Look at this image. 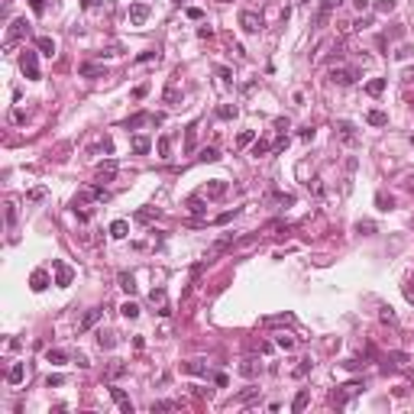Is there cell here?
Masks as SVG:
<instances>
[{
	"instance_id": "cell-1",
	"label": "cell",
	"mask_w": 414,
	"mask_h": 414,
	"mask_svg": "<svg viewBox=\"0 0 414 414\" xmlns=\"http://www.w3.org/2000/svg\"><path fill=\"white\" fill-rule=\"evenodd\" d=\"M20 68H23V75L29 81H39V52H32V49H26L23 55H20Z\"/></svg>"
},
{
	"instance_id": "cell-2",
	"label": "cell",
	"mask_w": 414,
	"mask_h": 414,
	"mask_svg": "<svg viewBox=\"0 0 414 414\" xmlns=\"http://www.w3.org/2000/svg\"><path fill=\"white\" fill-rule=\"evenodd\" d=\"M26 36H29V20H26V16H16L13 23H10V29H7V49L13 46V42L26 39Z\"/></svg>"
},
{
	"instance_id": "cell-3",
	"label": "cell",
	"mask_w": 414,
	"mask_h": 414,
	"mask_svg": "<svg viewBox=\"0 0 414 414\" xmlns=\"http://www.w3.org/2000/svg\"><path fill=\"white\" fill-rule=\"evenodd\" d=\"M340 3H343V0H321V3H317V13H314V26L321 29V26L327 23L330 16L340 10Z\"/></svg>"
},
{
	"instance_id": "cell-4",
	"label": "cell",
	"mask_w": 414,
	"mask_h": 414,
	"mask_svg": "<svg viewBox=\"0 0 414 414\" xmlns=\"http://www.w3.org/2000/svg\"><path fill=\"white\" fill-rule=\"evenodd\" d=\"M52 269H55V285H58V288H68L71 278H75V269L65 266L62 259H52Z\"/></svg>"
},
{
	"instance_id": "cell-5",
	"label": "cell",
	"mask_w": 414,
	"mask_h": 414,
	"mask_svg": "<svg viewBox=\"0 0 414 414\" xmlns=\"http://www.w3.org/2000/svg\"><path fill=\"white\" fill-rule=\"evenodd\" d=\"M359 391H362V382H346V385H340V391H333V405L343 408L346 401H350L353 395H359Z\"/></svg>"
},
{
	"instance_id": "cell-6",
	"label": "cell",
	"mask_w": 414,
	"mask_h": 414,
	"mask_svg": "<svg viewBox=\"0 0 414 414\" xmlns=\"http://www.w3.org/2000/svg\"><path fill=\"white\" fill-rule=\"evenodd\" d=\"M162 113H146V110H142V113H133V117L130 120H123V130H136V126H142V123H162Z\"/></svg>"
},
{
	"instance_id": "cell-7",
	"label": "cell",
	"mask_w": 414,
	"mask_h": 414,
	"mask_svg": "<svg viewBox=\"0 0 414 414\" xmlns=\"http://www.w3.org/2000/svg\"><path fill=\"white\" fill-rule=\"evenodd\" d=\"M149 16H152V7H149V3H130V23L133 26H146Z\"/></svg>"
},
{
	"instance_id": "cell-8",
	"label": "cell",
	"mask_w": 414,
	"mask_h": 414,
	"mask_svg": "<svg viewBox=\"0 0 414 414\" xmlns=\"http://www.w3.org/2000/svg\"><path fill=\"white\" fill-rule=\"evenodd\" d=\"M240 26H243V32H259V29H262V16L252 13V10H243V13H240Z\"/></svg>"
},
{
	"instance_id": "cell-9",
	"label": "cell",
	"mask_w": 414,
	"mask_h": 414,
	"mask_svg": "<svg viewBox=\"0 0 414 414\" xmlns=\"http://www.w3.org/2000/svg\"><path fill=\"white\" fill-rule=\"evenodd\" d=\"M356 78H359V71H356V68H333V71H330V81H333V84H353V81H356Z\"/></svg>"
},
{
	"instance_id": "cell-10",
	"label": "cell",
	"mask_w": 414,
	"mask_h": 414,
	"mask_svg": "<svg viewBox=\"0 0 414 414\" xmlns=\"http://www.w3.org/2000/svg\"><path fill=\"white\" fill-rule=\"evenodd\" d=\"M110 398L120 405V411L123 414H133V401H130V395H126L123 388H117V385H110Z\"/></svg>"
},
{
	"instance_id": "cell-11",
	"label": "cell",
	"mask_w": 414,
	"mask_h": 414,
	"mask_svg": "<svg viewBox=\"0 0 414 414\" xmlns=\"http://www.w3.org/2000/svg\"><path fill=\"white\" fill-rule=\"evenodd\" d=\"M336 133H340V139H343V142H353V146L359 142V136H356V126H353L350 120H340V123H336Z\"/></svg>"
},
{
	"instance_id": "cell-12",
	"label": "cell",
	"mask_w": 414,
	"mask_h": 414,
	"mask_svg": "<svg viewBox=\"0 0 414 414\" xmlns=\"http://www.w3.org/2000/svg\"><path fill=\"white\" fill-rule=\"evenodd\" d=\"M101 317H104V307H91V311H87L84 317H81V324H78V333H84V330H91L94 324L101 321Z\"/></svg>"
},
{
	"instance_id": "cell-13",
	"label": "cell",
	"mask_w": 414,
	"mask_h": 414,
	"mask_svg": "<svg viewBox=\"0 0 414 414\" xmlns=\"http://www.w3.org/2000/svg\"><path fill=\"white\" fill-rule=\"evenodd\" d=\"M29 288L32 291H46L49 288V272L46 269H36V272L29 275Z\"/></svg>"
},
{
	"instance_id": "cell-14",
	"label": "cell",
	"mask_w": 414,
	"mask_h": 414,
	"mask_svg": "<svg viewBox=\"0 0 414 414\" xmlns=\"http://www.w3.org/2000/svg\"><path fill=\"white\" fill-rule=\"evenodd\" d=\"M223 194H227V181L223 178H214L211 185L204 188V197H207V201H211V197H223Z\"/></svg>"
},
{
	"instance_id": "cell-15",
	"label": "cell",
	"mask_w": 414,
	"mask_h": 414,
	"mask_svg": "<svg viewBox=\"0 0 414 414\" xmlns=\"http://www.w3.org/2000/svg\"><path fill=\"white\" fill-rule=\"evenodd\" d=\"M185 207H188L191 214H194V217H204V214H207V204H204V194L188 197V201H185Z\"/></svg>"
},
{
	"instance_id": "cell-16",
	"label": "cell",
	"mask_w": 414,
	"mask_h": 414,
	"mask_svg": "<svg viewBox=\"0 0 414 414\" xmlns=\"http://www.w3.org/2000/svg\"><path fill=\"white\" fill-rule=\"evenodd\" d=\"M113 175H117V159H107V162L97 165V178L101 181H110Z\"/></svg>"
},
{
	"instance_id": "cell-17",
	"label": "cell",
	"mask_w": 414,
	"mask_h": 414,
	"mask_svg": "<svg viewBox=\"0 0 414 414\" xmlns=\"http://www.w3.org/2000/svg\"><path fill=\"white\" fill-rule=\"evenodd\" d=\"M181 372H188V375H207V362L188 359V362H181Z\"/></svg>"
},
{
	"instance_id": "cell-18",
	"label": "cell",
	"mask_w": 414,
	"mask_h": 414,
	"mask_svg": "<svg viewBox=\"0 0 414 414\" xmlns=\"http://www.w3.org/2000/svg\"><path fill=\"white\" fill-rule=\"evenodd\" d=\"M259 369H262V366H259V359H256V356H246V359L240 362V372L246 375V379H252V375H259Z\"/></svg>"
},
{
	"instance_id": "cell-19",
	"label": "cell",
	"mask_w": 414,
	"mask_h": 414,
	"mask_svg": "<svg viewBox=\"0 0 414 414\" xmlns=\"http://www.w3.org/2000/svg\"><path fill=\"white\" fill-rule=\"evenodd\" d=\"M78 71L84 75V78H101V75H107V68H104V65H94V62H84Z\"/></svg>"
},
{
	"instance_id": "cell-20",
	"label": "cell",
	"mask_w": 414,
	"mask_h": 414,
	"mask_svg": "<svg viewBox=\"0 0 414 414\" xmlns=\"http://www.w3.org/2000/svg\"><path fill=\"white\" fill-rule=\"evenodd\" d=\"M130 149H133L136 156H146L149 149H152V142H149V136H133V142H130Z\"/></svg>"
},
{
	"instance_id": "cell-21",
	"label": "cell",
	"mask_w": 414,
	"mask_h": 414,
	"mask_svg": "<svg viewBox=\"0 0 414 414\" xmlns=\"http://www.w3.org/2000/svg\"><path fill=\"white\" fill-rule=\"evenodd\" d=\"M117 281H120V288H123L126 295H136V278H133L130 272H120V275H117Z\"/></svg>"
},
{
	"instance_id": "cell-22",
	"label": "cell",
	"mask_w": 414,
	"mask_h": 414,
	"mask_svg": "<svg viewBox=\"0 0 414 414\" xmlns=\"http://www.w3.org/2000/svg\"><path fill=\"white\" fill-rule=\"evenodd\" d=\"M126 233H130V223H126V220H113V223H110V236H113V240H123Z\"/></svg>"
},
{
	"instance_id": "cell-23",
	"label": "cell",
	"mask_w": 414,
	"mask_h": 414,
	"mask_svg": "<svg viewBox=\"0 0 414 414\" xmlns=\"http://www.w3.org/2000/svg\"><path fill=\"white\" fill-rule=\"evenodd\" d=\"M366 123L369 126H385V123H388V113H382V110H369V113H366Z\"/></svg>"
},
{
	"instance_id": "cell-24",
	"label": "cell",
	"mask_w": 414,
	"mask_h": 414,
	"mask_svg": "<svg viewBox=\"0 0 414 414\" xmlns=\"http://www.w3.org/2000/svg\"><path fill=\"white\" fill-rule=\"evenodd\" d=\"M23 375H26L23 362H16V366H10V372H7V382H10V385H20V382H23Z\"/></svg>"
},
{
	"instance_id": "cell-25",
	"label": "cell",
	"mask_w": 414,
	"mask_h": 414,
	"mask_svg": "<svg viewBox=\"0 0 414 414\" xmlns=\"http://www.w3.org/2000/svg\"><path fill=\"white\" fill-rule=\"evenodd\" d=\"M194 136H197V120L188 123V130H185V152H194Z\"/></svg>"
},
{
	"instance_id": "cell-26",
	"label": "cell",
	"mask_w": 414,
	"mask_h": 414,
	"mask_svg": "<svg viewBox=\"0 0 414 414\" xmlns=\"http://www.w3.org/2000/svg\"><path fill=\"white\" fill-rule=\"evenodd\" d=\"M375 207H379V211H391V207H395V197L379 191V194H375Z\"/></svg>"
},
{
	"instance_id": "cell-27",
	"label": "cell",
	"mask_w": 414,
	"mask_h": 414,
	"mask_svg": "<svg viewBox=\"0 0 414 414\" xmlns=\"http://www.w3.org/2000/svg\"><path fill=\"white\" fill-rule=\"evenodd\" d=\"M46 359L52 362V366H62V362H68V353L55 346V350H49V353H46Z\"/></svg>"
},
{
	"instance_id": "cell-28",
	"label": "cell",
	"mask_w": 414,
	"mask_h": 414,
	"mask_svg": "<svg viewBox=\"0 0 414 414\" xmlns=\"http://www.w3.org/2000/svg\"><path fill=\"white\" fill-rule=\"evenodd\" d=\"M36 49H39L42 55H49V58L55 55V42L49 39V36H39V39H36Z\"/></svg>"
},
{
	"instance_id": "cell-29",
	"label": "cell",
	"mask_w": 414,
	"mask_h": 414,
	"mask_svg": "<svg viewBox=\"0 0 414 414\" xmlns=\"http://www.w3.org/2000/svg\"><path fill=\"white\" fill-rule=\"evenodd\" d=\"M178 408H181V401H152V408H149V411L159 414V411H178Z\"/></svg>"
},
{
	"instance_id": "cell-30",
	"label": "cell",
	"mask_w": 414,
	"mask_h": 414,
	"mask_svg": "<svg viewBox=\"0 0 414 414\" xmlns=\"http://www.w3.org/2000/svg\"><path fill=\"white\" fill-rule=\"evenodd\" d=\"M307 398H311V395H307V388H301V391H298V395H295V401H291V411H304V408H307Z\"/></svg>"
},
{
	"instance_id": "cell-31",
	"label": "cell",
	"mask_w": 414,
	"mask_h": 414,
	"mask_svg": "<svg viewBox=\"0 0 414 414\" xmlns=\"http://www.w3.org/2000/svg\"><path fill=\"white\" fill-rule=\"evenodd\" d=\"M120 375H126V362L113 359V362L107 366V379H120Z\"/></svg>"
},
{
	"instance_id": "cell-32",
	"label": "cell",
	"mask_w": 414,
	"mask_h": 414,
	"mask_svg": "<svg viewBox=\"0 0 414 414\" xmlns=\"http://www.w3.org/2000/svg\"><path fill=\"white\" fill-rule=\"evenodd\" d=\"M156 149H159V156H162V159H168V152H172V136H159Z\"/></svg>"
},
{
	"instance_id": "cell-33",
	"label": "cell",
	"mask_w": 414,
	"mask_h": 414,
	"mask_svg": "<svg viewBox=\"0 0 414 414\" xmlns=\"http://www.w3.org/2000/svg\"><path fill=\"white\" fill-rule=\"evenodd\" d=\"M197 159H201V162H217V159H220V152H217L214 146H204L201 152H197Z\"/></svg>"
},
{
	"instance_id": "cell-34",
	"label": "cell",
	"mask_w": 414,
	"mask_h": 414,
	"mask_svg": "<svg viewBox=\"0 0 414 414\" xmlns=\"http://www.w3.org/2000/svg\"><path fill=\"white\" fill-rule=\"evenodd\" d=\"M120 314L130 317V321H136V317H139V304H136V301H126V304L120 307Z\"/></svg>"
},
{
	"instance_id": "cell-35",
	"label": "cell",
	"mask_w": 414,
	"mask_h": 414,
	"mask_svg": "<svg viewBox=\"0 0 414 414\" xmlns=\"http://www.w3.org/2000/svg\"><path fill=\"white\" fill-rule=\"evenodd\" d=\"M366 91L372 94V97H379V94L385 91V78H372V81H369V84H366Z\"/></svg>"
},
{
	"instance_id": "cell-36",
	"label": "cell",
	"mask_w": 414,
	"mask_h": 414,
	"mask_svg": "<svg viewBox=\"0 0 414 414\" xmlns=\"http://www.w3.org/2000/svg\"><path fill=\"white\" fill-rule=\"evenodd\" d=\"M97 343H101V350H113V346H117V333H101Z\"/></svg>"
},
{
	"instance_id": "cell-37",
	"label": "cell",
	"mask_w": 414,
	"mask_h": 414,
	"mask_svg": "<svg viewBox=\"0 0 414 414\" xmlns=\"http://www.w3.org/2000/svg\"><path fill=\"white\" fill-rule=\"evenodd\" d=\"M149 301H152V304H159V311H162V307H168V304H165V288H152Z\"/></svg>"
},
{
	"instance_id": "cell-38",
	"label": "cell",
	"mask_w": 414,
	"mask_h": 414,
	"mask_svg": "<svg viewBox=\"0 0 414 414\" xmlns=\"http://www.w3.org/2000/svg\"><path fill=\"white\" fill-rule=\"evenodd\" d=\"M249 142H256V130H243L236 136V146H249Z\"/></svg>"
},
{
	"instance_id": "cell-39",
	"label": "cell",
	"mask_w": 414,
	"mask_h": 414,
	"mask_svg": "<svg viewBox=\"0 0 414 414\" xmlns=\"http://www.w3.org/2000/svg\"><path fill=\"white\" fill-rule=\"evenodd\" d=\"M217 117L220 120H233L236 117V107H233V104H223V107H217Z\"/></svg>"
},
{
	"instance_id": "cell-40",
	"label": "cell",
	"mask_w": 414,
	"mask_h": 414,
	"mask_svg": "<svg viewBox=\"0 0 414 414\" xmlns=\"http://www.w3.org/2000/svg\"><path fill=\"white\" fill-rule=\"evenodd\" d=\"M269 149H272V146H269V142L266 139H256V142H252V156H266V152H269Z\"/></svg>"
},
{
	"instance_id": "cell-41",
	"label": "cell",
	"mask_w": 414,
	"mask_h": 414,
	"mask_svg": "<svg viewBox=\"0 0 414 414\" xmlns=\"http://www.w3.org/2000/svg\"><path fill=\"white\" fill-rule=\"evenodd\" d=\"M217 75H220V81H223V84H233V71H230L227 65H217Z\"/></svg>"
},
{
	"instance_id": "cell-42",
	"label": "cell",
	"mask_w": 414,
	"mask_h": 414,
	"mask_svg": "<svg viewBox=\"0 0 414 414\" xmlns=\"http://www.w3.org/2000/svg\"><path fill=\"white\" fill-rule=\"evenodd\" d=\"M311 366H314L311 359H301V362L295 366V375H298V379H301V375H307V372H311Z\"/></svg>"
},
{
	"instance_id": "cell-43",
	"label": "cell",
	"mask_w": 414,
	"mask_h": 414,
	"mask_svg": "<svg viewBox=\"0 0 414 414\" xmlns=\"http://www.w3.org/2000/svg\"><path fill=\"white\" fill-rule=\"evenodd\" d=\"M395 3H398V0H379V3H375V10H379V13H391V10H395Z\"/></svg>"
},
{
	"instance_id": "cell-44",
	"label": "cell",
	"mask_w": 414,
	"mask_h": 414,
	"mask_svg": "<svg viewBox=\"0 0 414 414\" xmlns=\"http://www.w3.org/2000/svg\"><path fill=\"white\" fill-rule=\"evenodd\" d=\"M236 214H240V207H233V211H223V214H220L217 220H214V223H230V220H233Z\"/></svg>"
},
{
	"instance_id": "cell-45",
	"label": "cell",
	"mask_w": 414,
	"mask_h": 414,
	"mask_svg": "<svg viewBox=\"0 0 414 414\" xmlns=\"http://www.w3.org/2000/svg\"><path fill=\"white\" fill-rule=\"evenodd\" d=\"M266 324H295L291 314H278V317H266Z\"/></svg>"
},
{
	"instance_id": "cell-46",
	"label": "cell",
	"mask_w": 414,
	"mask_h": 414,
	"mask_svg": "<svg viewBox=\"0 0 414 414\" xmlns=\"http://www.w3.org/2000/svg\"><path fill=\"white\" fill-rule=\"evenodd\" d=\"M46 385H49V388H58V385H65V375H58V372H55V375H49V379H46Z\"/></svg>"
},
{
	"instance_id": "cell-47",
	"label": "cell",
	"mask_w": 414,
	"mask_h": 414,
	"mask_svg": "<svg viewBox=\"0 0 414 414\" xmlns=\"http://www.w3.org/2000/svg\"><path fill=\"white\" fill-rule=\"evenodd\" d=\"M152 217H159V211H149V207H146V211H139V214H136V220H142V223H149Z\"/></svg>"
},
{
	"instance_id": "cell-48",
	"label": "cell",
	"mask_w": 414,
	"mask_h": 414,
	"mask_svg": "<svg viewBox=\"0 0 414 414\" xmlns=\"http://www.w3.org/2000/svg\"><path fill=\"white\" fill-rule=\"evenodd\" d=\"M275 343H278L281 350H291V346H295V340H291V336H285V333H281L278 340H275Z\"/></svg>"
},
{
	"instance_id": "cell-49",
	"label": "cell",
	"mask_w": 414,
	"mask_h": 414,
	"mask_svg": "<svg viewBox=\"0 0 414 414\" xmlns=\"http://www.w3.org/2000/svg\"><path fill=\"white\" fill-rule=\"evenodd\" d=\"M356 233H375V227H372V223H369V220H366V223H356Z\"/></svg>"
},
{
	"instance_id": "cell-50",
	"label": "cell",
	"mask_w": 414,
	"mask_h": 414,
	"mask_svg": "<svg viewBox=\"0 0 414 414\" xmlns=\"http://www.w3.org/2000/svg\"><path fill=\"white\" fill-rule=\"evenodd\" d=\"M256 391H259V388H246V391H240V395H236V401H249Z\"/></svg>"
},
{
	"instance_id": "cell-51",
	"label": "cell",
	"mask_w": 414,
	"mask_h": 414,
	"mask_svg": "<svg viewBox=\"0 0 414 414\" xmlns=\"http://www.w3.org/2000/svg\"><path fill=\"white\" fill-rule=\"evenodd\" d=\"M13 220H16V207H13V204H7V227H13Z\"/></svg>"
},
{
	"instance_id": "cell-52",
	"label": "cell",
	"mask_w": 414,
	"mask_h": 414,
	"mask_svg": "<svg viewBox=\"0 0 414 414\" xmlns=\"http://www.w3.org/2000/svg\"><path fill=\"white\" fill-rule=\"evenodd\" d=\"M178 101V91H175V87H168V91H165V104H175Z\"/></svg>"
},
{
	"instance_id": "cell-53",
	"label": "cell",
	"mask_w": 414,
	"mask_h": 414,
	"mask_svg": "<svg viewBox=\"0 0 414 414\" xmlns=\"http://www.w3.org/2000/svg\"><path fill=\"white\" fill-rule=\"evenodd\" d=\"M29 7L36 10V13H42V10H46V0H29Z\"/></svg>"
},
{
	"instance_id": "cell-54",
	"label": "cell",
	"mask_w": 414,
	"mask_h": 414,
	"mask_svg": "<svg viewBox=\"0 0 414 414\" xmlns=\"http://www.w3.org/2000/svg\"><path fill=\"white\" fill-rule=\"evenodd\" d=\"M197 36H201V39H211L214 29H211V26H201V29H197Z\"/></svg>"
},
{
	"instance_id": "cell-55",
	"label": "cell",
	"mask_w": 414,
	"mask_h": 414,
	"mask_svg": "<svg viewBox=\"0 0 414 414\" xmlns=\"http://www.w3.org/2000/svg\"><path fill=\"white\" fill-rule=\"evenodd\" d=\"M42 197H46V191H42V188H36V191H29V201H42Z\"/></svg>"
},
{
	"instance_id": "cell-56",
	"label": "cell",
	"mask_w": 414,
	"mask_h": 414,
	"mask_svg": "<svg viewBox=\"0 0 414 414\" xmlns=\"http://www.w3.org/2000/svg\"><path fill=\"white\" fill-rule=\"evenodd\" d=\"M382 321H385V324H395V314H391V307H385V311H382Z\"/></svg>"
},
{
	"instance_id": "cell-57",
	"label": "cell",
	"mask_w": 414,
	"mask_h": 414,
	"mask_svg": "<svg viewBox=\"0 0 414 414\" xmlns=\"http://www.w3.org/2000/svg\"><path fill=\"white\" fill-rule=\"evenodd\" d=\"M75 362H78L81 369H87V366H91V362H87V356H84V353H78V356H75Z\"/></svg>"
},
{
	"instance_id": "cell-58",
	"label": "cell",
	"mask_w": 414,
	"mask_h": 414,
	"mask_svg": "<svg viewBox=\"0 0 414 414\" xmlns=\"http://www.w3.org/2000/svg\"><path fill=\"white\" fill-rule=\"evenodd\" d=\"M405 298H408V301H414V281H408V285H405Z\"/></svg>"
},
{
	"instance_id": "cell-59",
	"label": "cell",
	"mask_w": 414,
	"mask_h": 414,
	"mask_svg": "<svg viewBox=\"0 0 414 414\" xmlns=\"http://www.w3.org/2000/svg\"><path fill=\"white\" fill-rule=\"evenodd\" d=\"M214 382H217L220 388H227V375H223V372H217V375H214Z\"/></svg>"
},
{
	"instance_id": "cell-60",
	"label": "cell",
	"mask_w": 414,
	"mask_h": 414,
	"mask_svg": "<svg viewBox=\"0 0 414 414\" xmlns=\"http://www.w3.org/2000/svg\"><path fill=\"white\" fill-rule=\"evenodd\" d=\"M152 58H159V52H142L139 55V62H152Z\"/></svg>"
},
{
	"instance_id": "cell-61",
	"label": "cell",
	"mask_w": 414,
	"mask_h": 414,
	"mask_svg": "<svg viewBox=\"0 0 414 414\" xmlns=\"http://www.w3.org/2000/svg\"><path fill=\"white\" fill-rule=\"evenodd\" d=\"M101 0H81V7H97Z\"/></svg>"
},
{
	"instance_id": "cell-62",
	"label": "cell",
	"mask_w": 414,
	"mask_h": 414,
	"mask_svg": "<svg viewBox=\"0 0 414 414\" xmlns=\"http://www.w3.org/2000/svg\"><path fill=\"white\" fill-rule=\"evenodd\" d=\"M353 3H356L359 10H366V7H369V0H353Z\"/></svg>"
},
{
	"instance_id": "cell-63",
	"label": "cell",
	"mask_w": 414,
	"mask_h": 414,
	"mask_svg": "<svg viewBox=\"0 0 414 414\" xmlns=\"http://www.w3.org/2000/svg\"><path fill=\"white\" fill-rule=\"evenodd\" d=\"M405 78H408V81H414V68H408V71H405Z\"/></svg>"
},
{
	"instance_id": "cell-64",
	"label": "cell",
	"mask_w": 414,
	"mask_h": 414,
	"mask_svg": "<svg viewBox=\"0 0 414 414\" xmlns=\"http://www.w3.org/2000/svg\"><path fill=\"white\" fill-rule=\"evenodd\" d=\"M223 3H227V0H223Z\"/></svg>"
}]
</instances>
